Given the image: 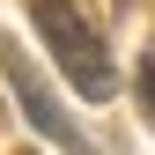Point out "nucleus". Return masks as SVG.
Instances as JSON below:
<instances>
[{
    "label": "nucleus",
    "mask_w": 155,
    "mask_h": 155,
    "mask_svg": "<svg viewBox=\"0 0 155 155\" xmlns=\"http://www.w3.org/2000/svg\"><path fill=\"white\" fill-rule=\"evenodd\" d=\"M30 22L37 37L52 45V59L67 67V81L81 96H111V59H104V37H96L81 15H74V0H30Z\"/></svg>",
    "instance_id": "obj_1"
},
{
    "label": "nucleus",
    "mask_w": 155,
    "mask_h": 155,
    "mask_svg": "<svg viewBox=\"0 0 155 155\" xmlns=\"http://www.w3.org/2000/svg\"><path fill=\"white\" fill-rule=\"evenodd\" d=\"M0 59H8V81H15V96H22L30 126L45 133V140H59V148H74V126L59 118V104H52V89H45V81L30 74V59H22V52H0Z\"/></svg>",
    "instance_id": "obj_2"
},
{
    "label": "nucleus",
    "mask_w": 155,
    "mask_h": 155,
    "mask_svg": "<svg viewBox=\"0 0 155 155\" xmlns=\"http://www.w3.org/2000/svg\"><path fill=\"white\" fill-rule=\"evenodd\" d=\"M133 96H140V111H148V126H155V59H140V74H133Z\"/></svg>",
    "instance_id": "obj_3"
}]
</instances>
